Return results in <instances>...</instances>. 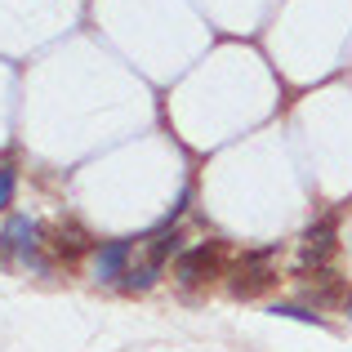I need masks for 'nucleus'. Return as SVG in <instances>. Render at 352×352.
Returning a JSON list of instances; mask_svg holds the SVG:
<instances>
[{
	"label": "nucleus",
	"instance_id": "f257e3e1",
	"mask_svg": "<svg viewBox=\"0 0 352 352\" xmlns=\"http://www.w3.org/2000/svg\"><path fill=\"white\" fill-rule=\"evenodd\" d=\"M228 272V245L223 241H197V245L179 250L174 254V281L183 290H197V285H210Z\"/></svg>",
	"mask_w": 352,
	"mask_h": 352
},
{
	"label": "nucleus",
	"instance_id": "f03ea898",
	"mask_svg": "<svg viewBox=\"0 0 352 352\" xmlns=\"http://www.w3.org/2000/svg\"><path fill=\"white\" fill-rule=\"evenodd\" d=\"M232 294L236 299H258L276 285V250H250L232 263Z\"/></svg>",
	"mask_w": 352,
	"mask_h": 352
},
{
	"label": "nucleus",
	"instance_id": "7ed1b4c3",
	"mask_svg": "<svg viewBox=\"0 0 352 352\" xmlns=\"http://www.w3.org/2000/svg\"><path fill=\"white\" fill-rule=\"evenodd\" d=\"M41 250H45V232H41V223H36V219H27V214H9V223L0 228V258H14V254H18L27 267L45 272Z\"/></svg>",
	"mask_w": 352,
	"mask_h": 352
},
{
	"label": "nucleus",
	"instance_id": "20e7f679",
	"mask_svg": "<svg viewBox=\"0 0 352 352\" xmlns=\"http://www.w3.org/2000/svg\"><path fill=\"white\" fill-rule=\"evenodd\" d=\"M134 245H138V241H129V236L98 241V245H94V254H89L94 281H103V285H120V276L129 272V263H134Z\"/></svg>",
	"mask_w": 352,
	"mask_h": 352
},
{
	"label": "nucleus",
	"instance_id": "39448f33",
	"mask_svg": "<svg viewBox=\"0 0 352 352\" xmlns=\"http://www.w3.org/2000/svg\"><path fill=\"white\" fill-rule=\"evenodd\" d=\"M335 214H326L321 223H312L308 232H303V254H299V272H330V258H335Z\"/></svg>",
	"mask_w": 352,
	"mask_h": 352
},
{
	"label": "nucleus",
	"instance_id": "423d86ee",
	"mask_svg": "<svg viewBox=\"0 0 352 352\" xmlns=\"http://www.w3.org/2000/svg\"><path fill=\"white\" fill-rule=\"evenodd\" d=\"M45 250H50L54 258H63V263H72V258H80V254H94V241L76 223H54L50 232H45Z\"/></svg>",
	"mask_w": 352,
	"mask_h": 352
},
{
	"label": "nucleus",
	"instance_id": "0eeeda50",
	"mask_svg": "<svg viewBox=\"0 0 352 352\" xmlns=\"http://www.w3.org/2000/svg\"><path fill=\"white\" fill-rule=\"evenodd\" d=\"M161 272H165V267H161V263H152V258H143V263H129V272L120 276V290L143 294V290H152V285L161 281Z\"/></svg>",
	"mask_w": 352,
	"mask_h": 352
},
{
	"label": "nucleus",
	"instance_id": "6e6552de",
	"mask_svg": "<svg viewBox=\"0 0 352 352\" xmlns=\"http://www.w3.org/2000/svg\"><path fill=\"white\" fill-rule=\"evenodd\" d=\"M272 317H290V321H308V326H326V317H321L317 308H308V303H272Z\"/></svg>",
	"mask_w": 352,
	"mask_h": 352
},
{
	"label": "nucleus",
	"instance_id": "1a4fd4ad",
	"mask_svg": "<svg viewBox=\"0 0 352 352\" xmlns=\"http://www.w3.org/2000/svg\"><path fill=\"white\" fill-rule=\"evenodd\" d=\"M14 192H18V170L14 165H0V210L14 206Z\"/></svg>",
	"mask_w": 352,
	"mask_h": 352
},
{
	"label": "nucleus",
	"instance_id": "9d476101",
	"mask_svg": "<svg viewBox=\"0 0 352 352\" xmlns=\"http://www.w3.org/2000/svg\"><path fill=\"white\" fill-rule=\"evenodd\" d=\"M348 317H352V303H348Z\"/></svg>",
	"mask_w": 352,
	"mask_h": 352
}]
</instances>
